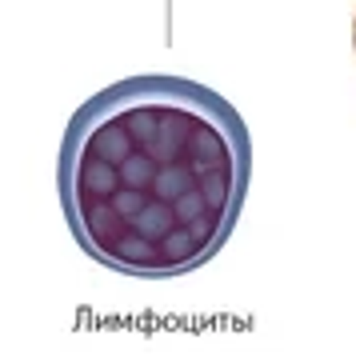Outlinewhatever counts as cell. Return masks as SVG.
Listing matches in <instances>:
<instances>
[{
	"mask_svg": "<svg viewBox=\"0 0 356 360\" xmlns=\"http://www.w3.org/2000/svg\"><path fill=\"white\" fill-rule=\"evenodd\" d=\"M352 52H356V13H352Z\"/></svg>",
	"mask_w": 356,
	"mask_h": 360,
	"instance_id": "cell-2",
	"label": "cell"
},
{
	"mask_svg": "<svg viewBox=\"0 0 356 360\" xmlns=\"http://www.w3.org/2000/svg\"><path fill=\"white\" fill-rule=\"evenodd\" d=\"M253 132L229 96L172 72L104 84L68 116L56 193L101 269L177 281L229 245L248 200Z\"/></svg>",
	"mask_w": 356,
	"mask_h": 360,
	"instance_id": "cell-1",
	"label": "cell"
}]
</instances>
